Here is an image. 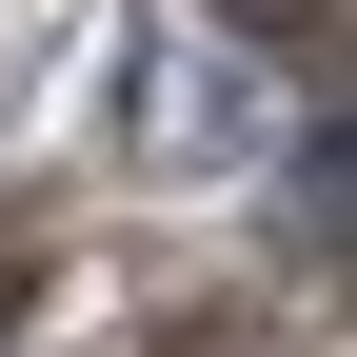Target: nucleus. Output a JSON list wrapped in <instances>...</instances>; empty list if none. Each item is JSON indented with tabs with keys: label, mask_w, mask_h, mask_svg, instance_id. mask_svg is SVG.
Wrapping results in <instances>:
<instances>
[{
	"label": "nucleus",
	"mask_w": 357,
	"mask_h": 357,
	"mask_svg": "<svg viewBox=\"0 0 357 357\" xmlns=\"http://www.w3.org/2000/svg\"><path fill=\"white\" fill-rule=\"evenodd\" d=\"M218 20H238V40H318L337 0H218Z\"/></svg>",
	"instance_id": "obj_1"
}]
</instances>
